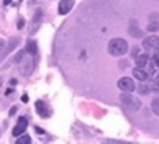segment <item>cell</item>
Instances as JSON below:
<instances>
[{
	"mask_svg": "<svg viewBox=\"0 0 159 144\" xmlns=\"http://www.w3.org/2000/svg\"><path fill=\"white\" fill-rule=\"evenodd\" d=\"M21 101H22V102H28V95H22Z\"/></svg>",
	"mask_w": 159,
	"mask_h": 144,
	"instance_id": "23",
	"label": "cell"
},
{
	"mask_svg": "<svg viewBox=\"0 0 159 144\" xmlns=\"http://www.w3.org/2000/svg\"><path fill=\"white\" fill-rule=\"evenodd\" d=\"M129 34L133 36V38H143V35H144V31H141L140 28L130 27V28H129Z\"/></svg>",
	"mask_w": 159,
	"mask_h": 144,
	"instance_id": "12",
	"label": "cell"
},
{
	"mask_svg": "<svg viewBox=\"0 0 159 144\" xmlns=\"http://www.w3.org/2000/svg\"><path fill=\"white\" fill-rule=\"evenodd\" d=\"M137 91L141 95H148L151 92V90H149V86H147V84H140V86H137Z\"/></svg>",
	"mask_w": 159,
	"mask_h": 144,
	"instance_id": "13",
	"label": "cell"
},
{
	"mask_svg": "<svg viewBox=\"0 0 159 144\" xmlns=\"http://www.w3.org/2000/svg\"><path fill=\"white\" fill-rule=\"evenodd\" d=\"M27 128H28V120H27V118L21 116V118L18 119V122H17V125L14 126V129H13V136H16V137L21 136V134L24 133L25 130H27Z\"/></svg>",
	"mask_w": 159,
	"mask_h": 144,
	"instance_id": "4",
	"label": "cell"
},
{
	"mask_svg": "<svg viewBox=\"0 0 159 144\" xmlns=\"http://www.w3.org/2000/svg\"><path fill=\"white\" fill-rule=\"evenodd\" d=\"M11 3V0H4V6H7V4H10Z\"/></svg>",
	"mask_w": 159,
	"mask_h": 144,
	"instance_id": "27",
	"label": "cell"
},
{
	"mask_svg": "<svg viewBox=\"0 0 159 144\" xmlns=\"http://www.w3.org/2000/svg\"><path fill=\"white\" fill-rule=\"evenodd\" d=\"M35 130H36V133H38V134H43L45 133L43 129H41V128H35Z\"/></svg>",
	"mask_w": 159,
	"mask_h": 144,
	"instance_id": "22",
	"label": "cell"
},
{
	"mask_svg": "<svg viewBox=\"0 0 159 144\" xmlns=\"http://www.w3.org/2000/svg\"><path fill=\"white\" fill-rule=\"evenodd\" d=\"M154 62L158 63L159 62V49H155V53H154Z\"/></svg>",
	"mask_w": 159,
	"mask_h": 144,
	"instance_id": "20",
	"label": "cell"
},
{
	"mask_svg": "<svg viewBox=\"0 0 159 144\" xmlns=\"http://www.w3.org/2000/svg\"><path fill=\"white\" fill-rule=\"evenodd\" d=\"M41 22H42V10L38 8V10L35 11V14H34L32 22H31V34L36 32V30H38L39 25H41Z\"/></svg>",
	"mask_w": 159,
	"mask_h": 144,
	"instance_id": "8",
	"label": "cell"
},
{
	"mask_svg": "<svg viewBox=\"0 0 159 144\" xmlns=\"http://www.w3.org/2000/svg\"><path fill=\"white\" fill-rule=\"evenodd\" d=\"M157 80H159V73H158V76H157Z\"/></svg>",
	"mask_w": 159,
	"mask_h": 144,
	"instance_id": "28",
	"label": "cell"
},
{
	"mask_svg": "<svg viewBox=\"0 0 159 144\" xmlns=\"http://www.w3.org/2000/svg\"><path fill=\"white\" fill-rule=\"evenodd\" d=\"M22 25H24V21H22V20H21V21L18 22V28H22Z\"/></svg>",
	"mask_w": 159,
	"mask_h": 144,
	"instance_id": "26",
	"label": "cell"
},
{
	"mask_svg": "<svg viewBox=\"0 0 159 144\" xmlns=\"http://www.w3.org/2000/svg\"><path fill=\"white\" fill-rule=\"evenodd\" d=\"M10 84H11V86H16V84H17V80H16V78H13V80H10Z\"/></svg>",
	"mask_w": 159,
	"mask_h": 144,
	"instance_id": "24",
	"label": "cell"
},
{
	"mask_svg": "<svg viewBox=\"0 0 159 144\" xmlns=\"http://www.w3.org/2000/svg\"><path fill=\"white\" fill-rule=\"evenodd\" d=\"M127 49H129V44L123 38H113V39H110L109 45H107V52L112 56L126 55Z\"/></svg>",
	"mask_w": 159,
	"mask_h": 144,
	"instance_id": "1",
	"label": "cell"
},
{
	"mask_svg": "<svg viewBox=\"0 0 159 144\" xmlns=\"http://www.w3.org/2000/svg\"><path fill=\"white\" fill-rule=\"evenodd\" d=\"M120 64H121V66H120V69H124V67H127V66H129V63H127V60L126 62H120Z\"/></svg>",
	"mask_w": 159,
	"mask_h": 144,
	"instance_id": "21",
	"label": "cell"
},
{
	"mask_svg": "<svg viewBox=\"0 0 159 144\" xmlns=\"http://www.w3.org/2000/svg\"><path fill=\"white\" fill-rule=\"evenodd\" d=\"M138 55H140V48H138V46H134V48L131 49V58L135 59Z\"/></svg>",
	"mask_w": 159,
	"mask_h": 144,
	"instance_id": "19",
	"label": "cell"
},
{
	"mask_svg": "<svg viewBox=\"0 0 159 144\" xmlns=\"http://www.w3.org/2000/svg\"><path fill=\"white\" fill-rule=\"evenodd\" d=\"M16 111H17V108H16V106H14V108H11V111H10V115H14V114H16Z\"/></svg>",
	"mask_w": 159,
	"mask_h": 144,
	"instance_id": "25",
	"label": "cell"
},
{
	"mask_svg": "<svg viewBox=\"0 0 159 144\" xmlns=\"http://www.w3.org/2000/svg\"><path fill=\"white\" fill-rule=\"evenodd\" d=\"M149 90L152 92H155V94H159V80H155L154 83L149 84Z\"/></svg>",
	"mask_w": 159,
	"mask_h": 144,
	"instance_id": "16",
	"label": "cell"
},
{
	"mask_svg": "<svg viewBox=\"0 0 159 144\" xmlns=\"http://www.w3.org/2000/svg\"><path fill=\"white\" fill-rule=\"evenodd\" d=\"M133 76L140 81H147L149 78V74L144 69H141V67H135V69H133Z\"/></svg>",
	"mask_w": 159,
	"mask_h": 144,
	"instance_id": "9",
	"label": "cell"
},
{
	"mask_svg": "<svg viewBox=\"0 0 159 144\" xmlns=\"http://www.w3.org/2000/svg\"><path fill=\"white\" fill-rule=\"evenodd\" d=\"M119 98H120L121 104H123L127 109H130V111H138V109L141 108V101L138 100V98L133 97L130 92L123 91V94H121Z\"/></svg>",
	"mask_w": 159,
	"mask_h": 144,
	"instance_id": "2",
	"label": "cell"
},
{
	"mask_svg": "<svg viewBox=\"0 0 159 144\" xmlns=\"http://www.w3.org/2000/svg\"><path fill=\"white\" fill-rule=\"evenodd\" d=\"M25 52L30 53L31 56H35L38 53V48H36V42L35 41H28L25 45Z\"/></svg>",
	"mask_w": 159,
	"mask_h": 144,
	"instance_id": "11",
	"label": "cell"
},
{
	"mask_svg": "<svg viewBox=\"0 0 159 144\" xmlns=\"http://www.w3.org/2000/svg\"><path fill=\"white\" fill-rule=\"evenodd\" d=\"M30 143H31V137L28 134L18 136V139H17V144H30Z\"/></svg>",
	"mask_w": 159,
	"mask_h": 144,
	"instance_id": "14",
	"label": "cell"
},
{
	"mask_svg": "<svg viewBox=\"0 0 159 144\" xmlns=\"http://www.w3.org/2000/svg\"><path fill=\"white\" fill-rule=\"evenodd\" d=\"M147 30H148V31H151V32H154V31H158V30H159V22L154 21V22H151V24H148V27H147Z\"/></svg>",
	"mask_w": 159,
	"mask_h": 144,
	"instance_id": "18",
	"label": "cell"
},
{
	"mask_svg": "<svg viewBox=\"0 0 159 144\" xmlns=\"http://www.w3.org/2000/svg\"><path fill=\"white\" fill-rule=\"evenodd\" d=\"M35 109H36V114H38L41 118H49L50 116V109L43 101H36Z\"/></svg>",
	"mask_w": 159,
	"mask_h": 144,
	"instance_id": "6",
	"label": "cell"
},
{
	"mask_svg": "<svg viewBox=\"0 0 159 144\" xmlns=\"http://www.w3.org/2000/svg\"><path fill=\"white\" fill-rule=\"evenodd\" d=\"M148 62H149L148 55H145V53H140V55L135 58V67H141V69H144Z\"/></svg>",
	"mask_w": 159,
	"mask_h": 144,
	"instance_id": "10",
	"label": "cell"
},
{
	"mask_svg": "<svg viewBox=\"0 0 159 144\" xmlns=\"http://www.w3.org/2000/svg\"><path fill=\"white\" fill-rule=\"evenodd\" d=\"M73 6H74V0H60V3H59V7H57L59 14L64 16V14L70 13V10L73 8Z\"/></svg>",
	"mask_w": 159,
	"mask_h": 144,
	"instance_id": "7",
	"label": "cell"
},
{
	"mask_svg": "<svg viewBox=\"0 0 159 144\" xmlns=\"http://www.w3.org/2000/svg\"><path fill=\"white\" fill-rule=\"evenodd\" d=\"M144 70H145V72L148 73L149 76H151V74H154V72H155V67H154V64H152L151 62H148V63H147V66L144 67Z\"/></svg>",
	"mask_w": 159,
	"mask_h": 144,
	"instance_id": "17",
	"label": "cell"
},
{
	"mask_svg": "<svg viewBox=\"0 0 159 144\" xmlns=\"http://www.w3.org/2000/svg\"><path fill=\"white\" fill-rule=\"evenodd\" d=\"M117 87L121 90V91H126V92H133L135 90L134 81H133V78H130V77H121L120 80L117 81Z\"/></svg>",
	"mask_w": 159,
	"mask_h": 144,
	"instance_id": "3",
	"label": "cell"
},
{
	"mask_svg": "<svg viewBox=\"0 0 159 144\" xmlns=\"http://www.w3.org/2000/svg\"><path fill=\"white\" fill-rule=\"evenodd\" d=\"M157 66H158V67H159V62H158V63H157Z\"/></svg>",
	"mask_w": 159,
	"mask_h": 144,
	"instance_id": "29",
	"label": "cell"
},
{
	"mask_svg": "<svg viewBox=\"0 0 159 144\" xmlns=\"http://www.w3.org/2000/svg\"><path fill=\"white\" fill-rule=\"evenodd\" d=\"M143 46H144V49H145V50L157 49V48L159 46V38L157 35H149L148 38L144 39Z\"/></svg>",
	"mask_w": 159,
	"mask_h": 144,
	"instance_id": "5",
	"label": "cell"
},
{
	"mask_svg": "<svg viewBox=\"0 0 159 144\" xmlns=\"http://www.w3.org/2000/svg\"><path fill=\"white\" fill-rule=\"evenodd\" d=\"M151 109H152V112H154L157 116H159V98H155V100L152 101Z\"/></svg>",
	"mask_w": 159,
	"mask_h": 144,
	"instance_id": "15",
	"label": "cell"
}]
</instances>
